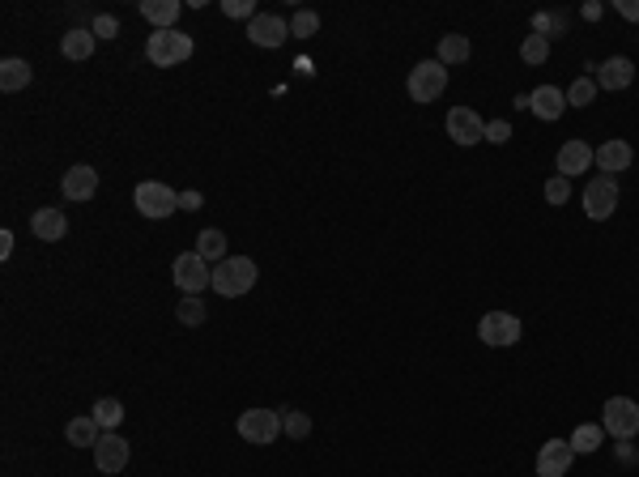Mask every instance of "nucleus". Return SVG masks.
I'll use <instances>...</instances> for the list:
<instances>
[{"instance_id": "nucleus-36", "label": "nucleus", "mask_w": 639, "mask_h": 477, "mask_svg": "<svg viewBox=\"0 0 639 477\" xmlns=\"http://www.w3.org/2000/svg\"><path fill=\"white\" fill-rule=\"evenodd\" d=\"M487 141H490V145H507V141H512V124H507V120H490Z\"/></svg>"}, {"instance_id": "nucleus-15", "label": "nucleus", "mask_w": 639, "mask_h": 477, "mask_svg": "<svg viewBox=\"0 0 639 477\" xmlns=\"http://www.w3.org/2000/svg\"><path fill=\"white\" fill-rule=\"evenodd\" d=\"M593 158H597V150H593L588 141H567L555 158V170L563 180H575V175H584V170L593 167Z\"/></svg>"}, {"instance_id": "nucleus-33", "label": "nucleus", "mask_w": 639, "mask_h": 477, "mask_svg": "<svg viewBox=\"0 0 639 477\" xmlns=\"http://www.w3.org/2000/svg\"><path fill=\"white\" fill-rule=\"evenodd\" d=\"M281 431H286L290 439H307L311 435V418L299 414V409H290V414H281Z\"/></svg>"}, {"instance_id": "nucleus-30", "label": "nucleus", "mask_w": 639, "mask_h": 477, "mask_svg": "<svg viewBox=\"0 0 639 477\" xmlns=\"http://www.w3.org/2000/svg\"><path fill=\"white\" fill-rule=\"evenodd\" d=\"M567 30V14L558 9V14H537L533 17V34H546V39H555V34H563Z\"/></svg>"}, {"instance_id": "nucleus-6", "label": "nucleus", "mask_w": 639, "mask_h": 477, "mask_svg": "<svg viewBox=\"0 0 639 477\" xmlns=\"http://www.w3.org/2000/svg\"><path fill=\"white\" fill-rule=\"evenodd\" d=\"M520 333H525V324L512 311H487L482 324H477V337L487 341L490 350H512L516 341H520Z\"/></svg>"}, {"instance_id": "nucleus-14", "label": "nucleus", "mask_w": 639, "mask_h": 477, "mask_svg": "<svg viewBox=\"0 0 639 477\" xmlns=\"http://www.w3.org/2000/svg\"><path fill=\"white\" fill-rule=\"evenodd\" d=\"M248 39L256 47H281V43L290 39V22H281L278 14H256L248 22Z\"/></svg>"}, {"instance_id": "nucleus-4", "label": "nucleus", "mask_w": 639, "mask_h": 477, "mask_svg": "<svg viewBox=\"0 0 639 477\" xmlns=\"http://www.w3.org/2000/svg\"><path fill=\"white\" fill-rule=\"evenodd\" d=\"M601 431L610 439H618V443L635 439L639 435V405L631 396H610V401H605V414H601Z\"/></svg>"}, {"instance_id": "nucleus-34", "label": "nucleus", "mask_w": 639, "mask_h": 477, "mask_svg": "<svg viewBox=\"0 0 639 477\" xmlns=\"http://www.w3.org/2000/svg\"><path fill=\"white\" fill-rule=\"evenodd\" d=\"M546 200H550V205H567V200H571V180L555 175V180L546 183Z\"/></svg>"}, {"instance_id": "nucleus-31", "label": "nucleus", "mask_w": 639, "mask_h": 477, "mask_svg": "<svg viewBox=\"0 0 639 477\" xmlns=\"http://www.w3.org/2000/svg\"><path fill=\"white\" fill-rule=\"evenodd\" d=\"M290 34H294V39H311V34H320V14L299 9V14L290 17Z\"/></svg>"}, {"instance_id": "nucleus-23", "label": "nucleus", "mask_w": 639, "mask_h": 477, "mask_svg": "<svg viewBox=\"0 0 639 477\" xmlns=\"http://www.w3.org/2000/svg\"><path fill=\"white\" fill-rule=\"evenodd\" d=\"M30 77H34V69H30L26 60L9 56L5 64H0V90H5V94H17V90H26Z\"/></svg>"}, {"instance_id": "nucleus-22", "label": "nucleus", "mask_w": 639, "mask_h": 477, "mask_svg": "<svg viewBox=\"0 0 639 477\" xmlns=\"http://www.w3.org/2000/svg\"><path fill=\"white\" fill-rule=\"evenodd\" d=\"M64 439H69L73 448H94L98 439H103V426L94 422V414H82V418H73L64 426Z\"/></svg>"}, {"instance_id": "nucleus-29", "label": "nucleus", "mask_w": 639, "mask_h": 477, "mask_svg": "<svg viewBox=\"0 0 639 477\" xmlns=\"http://www.w3.org/2000/svg\"><path fill=\"white\" fill-rule=\"evenodd\" d=\"M593 99H597V82L593 77H575L567 90V107H588Z\"/></svg>"}, {"instance_id": "nucleus-21", "label": "nucleus", "mask_w": 639, "mask_h": 477, "mask_svg": "<svg viewBox=\"0 0 639 477\" xmlns=\"http://www.w3.org/2000/svg\"><path fill=\"white\" fill-rule=\"evenodd\" d=\"M469 56H473L469 34H444V39H439V52H435V60H439L444 69H452V64H469Z\"/></svg>"}, {"instance_id": "nucleus-37", "label": "nucleus", "mask_w": 639, "mask_h": 477, "mask_svg": "<svg viewBox=\"0 0 639 477\" xmlns=\"http://www.w3.org/2000/svg\"><path fill=\"white\" fill-rule=\"evenodd\" d=\"M222 14L226 17H256V5H251V0H222Z\"/></svg>"}, {"instance_id": "nucleus-1", "label": "nucleus", "mask_w": 639, "mask_h": 477, "mask_svg": "<svg viewBox=\"0 0 639 477\" xmlns=\"http://www.w3.org/2000/svg\"><path fill=\"white\" fill-rule=\"evenodd\" d=\"M256 277H261V268L251 256H226L222 265H213V290L222 298H243L256 286Z\"/></svg>"}, {"instance_id": "nucleus-11", "label": "nucleus", "mask_w": 639, "mask_h": 477, "mask_svg": "<svg viewBox=\"0 0 639 477\" xmlns=\"http://www.w3.org/2000/svg\"><path fill=\"white\" fill-rule=\"evenodd\" d=\"M444 128L457 145H477V141H487V120L473 112V107H452L447 120H444Z\"/></svg>"}, {"instance_id": "nucleus-25", "label": "nucleus", "mask_w": 639, "mask_h": 477, "mask_svg": "<svg viewBox=\"0 0 639 477\" xmlns=\"http://www.w3.org/2000/svg\"><path fill=\"white\" fill-rule=\"evenodd\" d=\"M94 30H69L64 39H60V52H64V60H90L94 56Z\"/></svg>"}, {"instance_id": "nucleus-17", "label": "nucleus", "mask_w": 639, "mask_h": 477, "mask_svg": "<svg viewBox=\"0 0 639 477\" xmlns=\"http://www.w3.org/2000/svg\"><path fill=\"white\" fill-rule=\"evenodd\" d=\"M597 90H626V85L635 82V64L626 56H610L605 64H597Z\"/></svg>"}, {"instance_id": "nucleus-39", "label": "nucleus", "mask_w": 639, "mask_h": 477, "mask_svg": "<svg viewBox=\"0 0 639 477\" xmlns=\"http://www.w3.org/2000/svg\"><path fill=\"white\" fill-rule=\"evenodd\" d=\"M618 14H623L626 22H639V0H618Z\"/></svg>"}, {"instance_id": "nucleus-18", "label": "nucleus", "mask_w": 639, "mask_h": 477, "mask_svg": "<svg viewBox=\"0 0 639 477\" xmlns=\"http://www.w3.org/2000/svg\"><path fill=\"white\" fill-rule=\"evenodd\" d=\"M631 158H635V150L626 145V141H605V145H597V158H593V167H601V175H618V170L631 167Z\"/></svg>"}, {"instance_id": "nucleus-35", "label": "nucleus", "mask_w": 639, "mask_h": 477, "mask_svg": "<svg viewBox=\"0 0 639 477\" xmlns=\"http://www.w3.org/2000/svg\"><path fill=\"white\" fill-rule=\"evenodd\" d=\"M94 39H115V34H120V17H112V14H98L94 17Z\"/></svg>"}, {"instance_id": "nucleus-16", "label": "nucleus", "mask_w": 639, "mask_h": 477, "mask_svg": "<svg viewBox=\"0 0 639 477\" xmlns=\"http://www.w3.org/2000/svg\"><path fill=\"white\" fill-rule=\"evenodd\" d=\"M528 107H533L537 120L555 124V120H563V112H567V90H558V85H537V90L528 94Z\"/></svg>"}, {"instance_id": "nucleus-9", "label": "nucleus", "mask_w": 639, "mask_h": 477, "mask_svg": "<svg viewBox=\"0 0 639 477\" xmlns=\"http://www.w3.org/2000/svg\"><path fill=\"white\" fill-rule=\"evenodd\" d=\"M171 277H175V286H180L183 295L201 298V290H209V286H213V268H209V260H201L196 252H183V256H175Z\"/></svg>"}, {"instance_id": "nucleus-7", "label": "nucleus", "mask_w": 639, "mask_h": 477, "mask_svg": "<svg viewBox=\"0 0 639 477\" xmlns=\"http://www.w3.org/2000/svg\"><path fill=\"white\" fill-rule=\"evenodd\" d=\"M405 90H409V99H414V102H435L447 90V69L439 64V60H422V64L409 69Z\"/></svg>"}, {"instance_id": "nucleus-19", "label": "nucleus", "mask_w": 639, "mask_h": 477, "mask_svg": "<svg viewBox=\"0 0 639 477\" xmlns=\"http://www.w3.org/2000/svg\"><path fill=\"white\" fill-rule=\"evenodd\" d=\"M30 230H34V238H43V243H60V238L69 235V218L60 209H39L30 218Z\"/></svg>"}, {"instance_id": "nucleus-32", "label": "nucleus", "mask_w": 639, "mask_h": 477, "mask_svg": "<svg viewBox=\"0 0 639 477\" xmlns=\"http://www.w3.org/2000/svg\"><path fill=\"white\" fill-rule=\"evenodd\" d=\"M175 316H180V324H188V328H196V324H205V303L192 295H183V303L175 307Z\"/></svg>"}, {"instance_id": "nucleus-26", "label": "nucleus", "mask_w": 639, "mask_h": 477, "mask_svg": "<svg viewBox=\"0 0 639 477\" xmlns=\"http://www.w3.org/2000/svg\"><path fill=\"white\" fill-rule=\"evenodd\" d=\"M601 443H605L601 422H584V426H575V435H571V452H575V456H593Z\"/></svg>"}, {"instance_id": "nucleus-2", "label": "nucleus", "mask_w": 639, "mask_h": 477, "mask_svg": "<svg viewBox=\"0 0 639 477\" xmlns=\"http://www.w3.org/2000/svg\"><path fill=\"white\" fill-rule=\"evenodd\" d=\"M192 52H196V43H192V34H183V30H153L150 43H145V56H150V64H158V69L183 64Z\"/></svg>"}, {"instance_id": "nucleus-8", "label": "nucleus", "mask_w": 639, "mask_h": 477, "mask_svg": "<svg viewBox=\"0 0 639 477\" xmlns=\"http://www.w3.org/2000/svg\"><path fill=\"white\" fill-rule=\"evenodd\" d=\"M584 213L593 218V222H605V218H614L618 213V200H623V192H618V180H610V175H597V180H588V188H584Z\"/></svg>"}, {"instance_id": "nucleus-10", "label": "nucleus", "mask_w": 639, "mask_h": 477, "mask_svg": "<svg viewBox=\"0 0 639 477\" xmlns=\"http://www.w3.org/2000/svg\"><path fill=\"white\" fill-rule=\"evenodd\" d=\"M128 456H133V443H128L120 431H103V439L94 443V464L98 473H120V469H128Z\"/></svg>"}, {"instance_id": "nucleus-38", "label": "nucleus", "mask_w": 639, "mask_h": 477, "mask_svg": "<svg viewBox=\"0 0 639 477\" xmlns=\"http://www.w3.org/2000/svg\"><path fill=\"white\" fill-rule=\"evenodd\" d=\"M201 205H205V200H201V192H180V209L196 213V209H201Z\"/></svg>"}, {"instance_id": "nucleus-20", "label": "nucleus", "mask_w": 639, "mask_h": 477, "mask_svg": "<svg viewBox=\"0 0 639 477\" xmlns=\"http://www.w3.org/2000/svg\"><path fill=\"white\" fill-rule=\"evenodd\" d=\"M180 9H183L180 0H141V17H145L153 30H175Z\"/></svg>"}, {"instance_id": "nucleus-3", "label": "nucleus", "mask_w": 639, "mask_h": 477, "mask_svg": "<svg viewBox=\"0 0 639 477\" xmlns=\"http://www.w3.org/2000/svg\"><path fill=\"white\" fill-rule=\"evenodd\" d=\"M133 205H137L141 218L162 222V218H171V213L180 209V192H175V188H167V183H158V180H145V183H137Z\"/></svg>"}, {"instance_id": "nucleus-12", "label": "nucleus", "mask_w": 639, "mask_h": 477, "mask_svg": "<svg viewBox=\"0 0 639 477\" xmlns=\"http://www.w3.org/2000/svg\"><path fill=\"white\" fill-rule=\"evenodd\" d=\"M571 439H546L542 452H537V477H567L571 473Z\"/></svg>"}, {"instance_id": "nucleus-5", "label": "nucleus", "mask_w": 639, "mask_h": 477, "mask_svg": "<svg viewBox=\"0 0 639 477\" xmlns=\"http://www.w3.org/2000/svg\"><path fill=\"white\" fill-rule=\"evenodd\" d=\"M235 431L243 443H256V448H264V443H273V439L281 435V414L278 409H243L235 422Z\"/></svg>"}, {"instance_id": "nucleus-27", "label": "nucleus", "mask_w": 639, "mask_h": 477, "mask_svg": "<svg viewBox=\"0 0 639 477\" xmlns=\"http://www.w3.org/2000/svg\"><path fill=\"white\" fill-rule=\"evenodd\" d=\"M90 414H94V422L103 426V431H115V426L124 422V405H120L115 396H103V401H94V409H90Z\"/></svg>"}, {"instance_id": "nucleus-40", "label": "nucleus", "mask_w": 639, "mask_h": 477, "mask_svg": "<svg viewBox=\"0 0 639 477\" xmlns=\"http://www.w3.org/2000/svg\"><path fill=\"white\" fill-rule=\"evenodd\" d=\"M14 256V230H0V260Z\"/></svg>"}, {"instance_id": "nucleus-24", "label": "nucleus", "mask_w": 639, "mask_h": 477, "mask_svg": "<svg viewBox=\"0 0 639 477\" xmlns=\"http://www.w3.org/2000/svg\"><path fill=\"white\" fill-rule=\"evenodd\" d=\"M196 256H201V260H213V265H222L226 256V235L222 230H218V226H209V230H201V235H196Z\"/></svg>"}, {"instance_id": "nucleus-28", "label": "nucleus", "mask_w": 639, "mask_h": 477, "mask_svg": "<svg viewBox=\"0 0 639 477\" xmlns=\"http://www.w3.org/2000/svg\"><path fill=\"white\" fill-rule=\"evenodd\" d=\"M546 56H550V39H546V34H525V43H520V60L537 69V64H546Z\"/></svg>"}, {"instance_id": "nucleus-13", "label": "nucleus", "mask_w": 639, "mask_h": 477, "mask_svg": "<svg viewBox=\"0 0 639 477\" xmlns=\"http://www.w3.org/2000/svg\"><path fill=\"white\" fill-rule=\"evenodd\" d=\"M98 192V170L94 167H85V162H77V167L64 170V180H60V197L64 200H94Z\"/></svg>"}]
</instances>
